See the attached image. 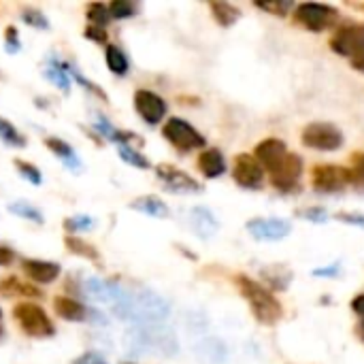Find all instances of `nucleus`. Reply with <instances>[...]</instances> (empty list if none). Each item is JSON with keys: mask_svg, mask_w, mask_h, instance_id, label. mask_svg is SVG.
Returning a JSON list of instances; mask_svg holds the SVG:
<instances>
[{"mask_svg": "<svg viewBox=\"0 0 364 364\" xmlns=\"http://www.w3.org/2000/svg\"><path fill=\"white\" fill-rule=\"evenodd\" d=\"M113 314L134 326H151L162 324L168 314L171 305L164 296L151 292V290H139L132 294H122L119 301L113 305Z\"/></svg>", "mask_w": 364, "mask_h": 364, "instance_id": "obj_1", "label": "nucleus"}, {"mask_svg": "<svg viewBox=\"0 0 364 364\" xmlns=\"http://www.w3.org/2000/svg\"><path fill=\"white\" fill-rule=\"evenodd\" d=\"M124 346L130 354H158L175 356L179 352L177 337L164 324L151 326H132L124 335Z\"/></svg>", "mask_w": 364, "mask_h": 364, "instance_id": "obj_2", "label": "nucleus"}, {"mask_svg": "<svg viewBox=\"0 0 364 364\" xmlns=\"http://www.w3.org/2000/svg\"><path fill=\"white\" fill-rule=\"evenodd\" d=\"M237 286H239L241 296L247 301L254 318L260 324L273 326V324H277L282 320V316H284L282 303L273 296V292L267 286H262V284H258V282H254V279H250L245 275L237 277Z\"/></svg>", "mask_w": 364, "mask_h": 364, "instance_id": "obj_3", "label": "nucleus"}, {"mask_svg": "<svg viewBox=\"0 0 364 364\" xmlns=\"http://www.w3.org/2000/svg\"><path fill=\"white\" fill-rule=\"evenodd\" d=\"M13 320L19 324L21 333L32 339H49L55 335V328L43 307L34 303H17L13 307Z\"/></svg>", "mask_w": 364, "mask_h": 364, "instance_id": "obj_4", "label": "nucleus"}, {"mask_svg": "<svg viewBox=\"0 0 364 364\" xmlns=\"http://www.w3.org/2000/svg\"><path fill=\"white\" fill-rule=\"evenodd\" d=\"M162 136L179 151H192L205 147V136L181 117L166 119V124L162 126Z\"/></svg>", "mask_w": 364, "mask_h": 364, "instance_id": "obj_5", "label": "nucleus"}, {"mask_svg": "<svg viewBox=\"0 0 364 364\" xmlns=\"http://www.w3.org/2000/svg\"><path fill=\"white\" fill-rule=\"evenodd\" d=\"M301 139L305 147L320 149V151H337L343 145V132L335 124H326V122H314L305 126Z\"/></svg>", "mask_w": 364, "mask_h": 364, "instance_id": "obj_6", "label": "nucleus"}, {"mask_svg": "<svg viewBox=\"0 0 364 364\" xmlns=\"http://www.w3.org/2000/svg\"><path fill=\"white\" fill-rule=\"evenodd\" d=\"M350 183H354L350 168H343L337 164H320V166H314V171H311V186H314V190H318L322 194L339 192Z\"/></svg>", "mask_w": 364, "mask_h": 364, "instance_id": "obj_7", "label": "nucleus"}, {"mask_svg": "<svg viewBox=\"0 0 364 364\" xmlns=\"http://www.w3.org/2000/svg\"><path fill=\"white\" fill-rule=\"evenodd\" d=\"M294 17L301 26H305L311 32H322L326 30L331 23H335V19L339 17L337 9L328 6V4H320V2H303L294 9Z\"/></svg>", "mask_w": 364, "mask_h": 364, "instance_id": "obj_8", "label": "nucleus"}, {"mask_svg": "<svg viewBox=\"0 0 364 364\" xmlns=\"http://www.w3.org/2000/svg\"><path fill=\"white\" fill-rule=\"evenodd\" d=\"M301 175H303V160L296 154H286V158L269 173L273 188L279 192H294L301 190Z\"/></svg>", "mask_w": 364, "mask_h": 364, "instance_id": "obj_9", "label": "nucleus"}, {"mask_svg": "<svg viewBox=\"0 0 364 364\" xmlns=\"http://www.w3.org/2000/svg\"><path fill=\"white\" fill-rule=\"evenodd\" d=\"M331 49L350 60L356 58L360 51H364V23L341 26L331 38Z\"/></svg>", "mask_w": 364, "mask_h": 364, "instance_id": "obj_10", "label": "nucleus"}, {"mask_svg": "<svg viewBox=\"0 0 364 364\" xmlns=\"http://www.w3.org/2000/svg\"><path fill=\"white\" fill-rule=\"evenodd\" d=\"M232 179L247 190H258L264 181V168L250 154H239L232 164Z\"/></svg>", "mask_w": 364, "mask_h": 364, "instance_id": "obj_11", "label": "nucleus"}, {"mask_svg": "<svg viewBox=\"0 0 364 364\" xmlns=\"http://www.w3.org/2000/svg\"><path fill=\"white\" fill-rule=\"evenodd\" d=\"M156 175L166 186L168 192H175V194H196V192H200V183L196 179H192L188 173H183L181 168L173 166V164H158Z\"/></svg>", "mask_w": 364, "mask_h": 364, "instance_id": "obj_12", "label": "nucleus"}, {"mask_svg": "<svg viewBox=\"0 0 364 364\" xmlns=\"http://www.w3.org/2000/svg\"><path fill=\"white\" fill-rule=\"evenodd\" d=\"M134 109L141 119L149 126H156L166 115V102L151 90H136L134 92Z\"/></svg>", "mask_w": 364, "mask_h": 364, "instance_id": "obj_13", "label": "nucleus"}, {"mask_svg": "<svg viewBox=\"0 0 364 364\" xmlns=\"http://www.w3.org/2000/svg\"><path fill=\"white\" fill-rule=\"evenodd\" d=\"M247 230L258 241H279L292 232V224L282 218H256L247 222Z\"/></svg>", "mask_w": 364, "mask_h": 364, "instance_id": "obj_14", "label": "nucleus"}, {"mask_svg": "<svg viewBox=\"0 0 364 364\" xmlns=\"http://www.w3.org/2000/svg\"><path fill=\"white\" fill-rule=\"evenodd\" d=\"M286 154H288V147H286V143L282 141V139H275V136H271V139H264L262 143H258L256 145V151H254V158L258 160V164L264 168V171H273L284 158H286Z\"/></svg>", "mask_w": 364, "mask_h": 364, "instance_id": "obj_15", "label": "nucleus"}, {"mask_svg": "<svg viewBox=\"0 0 364 364\" xmlns=\"http://www.w3.org/2000/svg\"><path fill=\"white\" fill-rule=\"evenodd\" d=\"M83 294L94 303L115 305L124 292L111 282H105V279H98V277H87L85 284H83Z\"/></svg>", "mask_w": 364, "mask_h": 364, "instance_id": "obj_16", "label": "nucleus"}, {"mask_svg": "<svg viewBox=\"0 0 364 364\" xmlns=\"http://www.w3.org/2000/svg\"><path fill=\"white\" fill-rule=\"evenodd\" d=\"M21 271L34 284H51L60 275V264L58 262H47V260H23Z\"/></svg>", "mask_w": 364, "mask_h": 364, "instance_id": "obj_17", "label": "nucleus"}, {"mask_svg": "<svg viewBox=\"0 0 364 364\" xmlns=\"http://www.w3.org/2000/svg\"><path fill=\"white\" fill-rule=\"evenodd\" d=\"M188 220H190L192 232L198 235L200 239L213 237V235L218 232V228H220L218 218H215L209 209H205V207H194V209L190 211V218H188Z\"/></svg>", "mask_w": 364, "mask_h": 364, "instance_id": "obj_18", "label": "nucleus"}, {"mask_svg": "<svg viewBox=\"0 0 364 364\" xmlns=\"http://www.w3.org/2000/svg\"><path fill=\"white\" fill-rule=\"evenodd\" d=\"M53 311L58 318H62L66 322H85L87 320V309L70 296H55Z\"/></svg>", "mask_w": 364, "mask_h": 364, "instance_id": "obj_19", "label": "nucleus"}, {"mask_svg": "<svg viewBox=\"0 0 364 364\" xmlns=\"http://www.w3.org/2000/svg\"><path fill=\"white\" fill-rule=\"evenodd\" d=\"M198 171L207 179H218L226 173V160L220 149H205L198 156Z\"/></svg>", "mask_w": 364, "mask_h": 364, "instance_id": "obj_20", "label": "nucleus"}, {"mask_svg": "<svg viewBox=\"0 0 364 364\" xmlns=\"http://www.w3.org/2000/svg\"><path fill=\"white\" fill-rule=\"evenodd\" d=\"M45 145L51 149V154H55L70 171H79L81 168V162H79V158H77V154H75V149L66 143V141H62V139H58V136H45Z\"/></svg>", "mask_w": 364, "mask_h": 364, "instance_id": "obj_21", "label": "nucleus"}, {"mask_svg": "<svg viewBox=\"0 0 364 364\" xmlns=\"http://www.w3.org/2000/svg\"><path fill=\"white\" fill-rule=\"evenodd\" d=\"M0 294L4 299H15V296H32V299H41L43 292L36 290L32 284H23L17 277H6L0 282Z\"/></svg>", "mask_w": 364, "mask_h": 364, "instance_id": "obj_22", "label": "nucleus"}, {"mask_svg": "<svg viewBox=\"0 0 364 364\" xmlns=\"http://www.w3.org/2000/svg\"><path fill=\"white\" fill-rule=\"evenodd\" d=\"M196 354L209 364H222L226 360V350L220 339H203L196 348Z\"/></svg>", "mask_w": 364, "mask_h": 364, "instance_id": "obj_23", "label": "nucleus"}, {"mask_svg": "<svg viewBox=\"0 0 364 364\" xmlns=\"http://www.w3.org/2000/svg\"><path fill=\"white\" fill-rule=\"evenodd\" d=\"M45 77L51 83H55L62 92L70 90V79H68V73H66V62L58 60L55 55H49V66L45 68Z\"/></svg>", "mask_w": 364, "mask_h": 364, "instance_id": "obj_24", "label": "nucleus"}, {"mask_svg": "<svg viewBox=\"0 0 364 364\" xmlns=\"http://www.w3.org/2000/svg\"><path fill=\"white\" fill-rule=\"evenodd\" d=\"M130 207L145 215H151V218H168V207L158 196H141Z\"/></svg>", "mask_w": 364, "mask_h": 364, "instance_id": "obj_25", "label": "nucleus"}, {"mask_svg": "<svg viewBox=\"0 0 364 364\" xmlns=\"http://www.w3.org/2000/svg\"><path fill=\"white\" fill-rule=\"evenodd\" d=\"M105 62H107V68L113 75H119V77H124L128 73V68H130V62H128L126 53L117 45H107V49H105Z\"/></svg>", "mask_w": 364, "mask_h": 364, "instance_id": "obj_26", "label": "nucleus"}, {"mask_svg": "<svg viewBox=\"0 0 364 364\" xmlns=\"http://www.w3.org/2000/svg\"><path fill=\"white\" fill-rule=\"evenodd\" d=\"M211 13H213L215 21L224 28H230L241 17V11L230 2H211Z\"/></svg>", "mask_w": 364, "mask_h": 364, "instance_id": "obj_27", "label": "nucleus"}, {"mask_svg": "<svg viewBox=\"0 0 364 364\" xmlns=\"http://www.w3.org/2000/svg\"><path fill=\"white\" fill-rule=\"evenodd\" d=\"M262 275L267 279V286L271 290H288L290 282H292V273L286 271L284 267H269V269H262Z\"/></svg>", "mask_w": 364, "mask_h": 364, "instance_id": "obj_28", "label": "nucleus"}, {"mask_svg": "<svg viewBox=\"0 0 364 364\" xmlns=\"http://www.w3.org/2000/svg\"><path fill=\"white\" fill-rule=\"evenodd\" d=\"M64 245L68 252H73L75 256H81V258H87L92 262H98V250L90 243H85L83 239H77V237H66L64 239Z\"/></svg>", "mask_w": 364, "mask_h": 364, "instance_id": "obj_29", "label": "nucleus"}, {"mask_svg": "<svg viewBox=\"0 0 364 364\" xmlns=\"http://www.w3.org/2000/svg\"><path fill=\"white\" fill-rule=\"evenodd\" d=\"M117 154H119V158L126 162V164H130V166H136V168H149V160L141 154V151H136V149H132L130 145H117Z\"/></svg>", "mask_w": 364, "mask_h": 364, "instance_id": "obj_30", "label": "nucleus"}, {"mask_svg": "<svg viewBox=\"0 0 364 364\" xmlns=\"http://www.w3.org/2000/svg\"><path fill=\"white\" fill-rule=\"evenodd\" d=\"M85 15H87V19L92 21V26H98V28H105V26L111 21L109 6H105L102 2H92V4H87Z\"/></svg>", "mask_w": 364, "mask_h": 364, "instance_id": "obj_31", "label": "nucleus"}, {"mask_svg": "<svg viewBox=\"0 0 364 364\" xmlns=\"http://www.w3.org/2000/svg\"><path fill=\"white\" fill-rule=\"evenodd\" d=\"M9 211L17 218H23V220H30L34 224H43V213L34 207V205H28V203H11L9 205Z\"/></svg>", "mask_w": 364, "mask_h": 364, "instance_id": "obj_32", "label": "nucleus"}, {"mask_svg": "<svg viewBox=\"0 0 364 364\" xmlns=\"http://www.w3.org/2000/svg\"><path fill=\"white\" fill-rule=\"evenodd\" d=\"M0 139L6 143V145H11V147H23L26 145V139L17 132V128L9 122V119H4V117H0Z\"/></svg>", "mask_w": 364, "mask_h": 364, "instance_id": "obj_33", "label": "nucleus"}, {"mask_svg": "<svg viewBox=\"0 0 364 364\" xmlns=\"http://www.w3.org/2000/svg\"><path fill=\"white\" fill-rule=\"evenodd\" d=\"M134 11H136V6H134L130 0H113V2L109 4V15H111V19H128V17L134 15Z\"/></svg>", "mask_w": 364, "mask_h": 364, "instance_id": "obj_34", "label": "nucleus"}, {"mask_svg": "<svg viewBox=\"0 0 364 364\" xmlns=\"http://www.w3.org/2000/svg\"><path fill=\"white\" fill-rule=\"evenodd\" d=\"M15 168H17V173H19L23 179H28L30 183H34V186H41V183H43L41 171H38L34 164H30V162H26V160H15Z\"/></svg>", "mask_w": 364, "mask_h": 364, "instance_id": "obj_35", "label": "nucleus"}, {"mask_svg": "<svg viewBox=\"0 0 364 364\" xmlns=\"http://www.w3.org/2000/svg\"><path fill=\"white\" fill-rule=\"evenodd\" d=\"M21 19H23L28 26H34V28H38V30H47V28H49L47 17H45L41 11H36V9H26V11L21 13Z\"/></svg>", "mask_w": 364, "mask_h": 364, "instance_id": "obj_36", "label": "nucleus"}, {"mask_svg": "<svg viewBox=\"0 0 364 364\" xmlns=\"http://www.w3.org/2000/svg\"><path fill=\"white\" fill-rule=\"evenodd\" d=\"M64 228L66 230H90V228H94V220L92 218H85V215L70 218V220L64 222Z\"/></svg>", "mask_w": 364, "mask_h": 364, "instance_id": "obj_37", "label": "nucleus"}, {"mask_svg": "<svg viewBox=\"0 0 364 364\" xmlns=\"http://www.w3.org/2000/svg\"><path fill=\"white\" fill-rule=\"evenodd\" d=\"M352 179H354V183H358V186H364V151H358L356 156H354V164H352Z\"/></svg>", "mask_w": 364, "mask_h": 364, "instance_id": "obj_38", "label": "nucleus"}, {"mask_svg": "<svg viewBox=\"0 0 364 364\" xmlns=\"http://www.w3.org/2000/svg\"><path fill=\"white\" fill-rule=\"evenodd\" d=\"M4 32H6V34H4V45H6L9 53H15V51H19L21 43H19V38H17V30H15L13 26H9Z\"/></svg>", "mask_w": 364, "mask_h": 364, "instance_id": "obj_39", "label": "nucleus"}, {"mask_svg": "<svg viewBox=\"0 0 364 364\" xmlns=\"http://www.w3.org/2000/svg\"><path fill=\"white\" fill-rule=\"evenodd\" d=\"M256 6H258V9H264V11H273V13H277V15H284L286 11L292 9L290 2H256Z\"/></svg>", "mask_w": 364, "mask_h": 364, "instance_id": "obj_40", "label": "nucleus"}, {"mask_svg": "<svg viewBox=\"0 0 364 364\" xmlns=\"http://www.w3.org/2000/svg\"><path fill=\"white\" fill-rule=\"evenodd\" d=\"M83 36H85V38H90V41H94V43H105V41H107V32H105V28H98V26H92V23L85 28Z\"/></svg>", "mask_w": 364, "mask_h": 364, "instance_id": "obj_41", "label": "nucleus"}, {"mask_svg": "<svg viewBox=\"0 0 364 364\" xmlns=\"http://www.w3.org/2000/svg\"><path fill=\"white\" fill-rule=\"evenodd\" d=\"M301 215H303L305 220H309V222H318V224H324V222L328 220V213H326L324 209H316V207H311V209L303 211Z\"/></svg>", "mask_w": 364, "mask_h": 364, "instance_id": "obj_42", "label": "nucleus"}, {"mask_svg": "<svg viewBox=\"0 0 364 364\" xmlns=\"http://www.w3.org/2000/svg\"><path fill=\"white\" fill-rule=\"evenodd\" d=\"M337 220H341V222H346V224H354V226H364V215L360 213H337L335 215Z\"/></svg>", "mask_w": 364, "mask_h": 364, "instance_id": "obj_43", "label": "nucleus"}, {"mask_svg": "<svg viewBox=\"0 0 364 364\" xmlns=\"http://www.w3.org/2000/svg\"><path fill=\"white\" fill-rule=\"evenodd\" d=\"M73 364H107L98 354H83V356H79V358H75Z\"/></svg>", "mask_w": 364, "mask_h": 364, "instance_id": "obj_44", "label": "nucleus"}, {"mask_svg": "<svg viewBox=\"0 0 364 364\" xmlns=\"http://www.w3.org/2000/svg\"><path fill=\"white\" fill-rule=\"evenodd\" d=\"M11 262H13V252L9 247H2L0 245V267H6Z\"/></svg>", "mask_w": 364, "mask_h": 364, "instance_id": "obj_45", "label": "nucleus"}, {"mask_svg": "<svg viewBox=\"0 0 364 364\" xmlns=\"http://www.w3.org/2000/svg\"><path fill=\"white\" fill-rule=\"evenodd\" d=\"M352 309H354V314H358V316H363L364 318V294H358V296L352 301Z\"/></svg>", "mask_w": 364, "mask_h": 364, "instance_id": "obj_46", "label": "nucleus"}, {"mask_svg": "<svg viewBox=\"0 0 364 364\" xmlns=\"http://www.w3.org/2000/svg\"><path fill=\"white\" fill-rule=\"evenodd\" d=\"M352 66L356 68V70H360V73H364V51H360L356 58H352Z\"/></svg>", "mask_w": 364, "mask_h": 364, "instance_id": "obj_47", "label": "nucleus"}, {"mask_svg": "<svg viewBox=\"0 0 364 364\" xmlns=\"http://www.w3.org/2000/svg\"><path fill=\"white\" fill-rule=\"evenodd\" d=\"M0 337H2V326H0Z\"/></svg>", "mask_w": 364, "mask_h": 364, "instance_id": "obj_48", "label": "nucleus"}, {"mask_svg": "<svg viewBox=\"0 0 364 364\" xmlns=\"http://www.w3.org/2000/svg\"><path fill=\"white\" fill-rule=\"evenodd\" d=\"M122 364H134V363H122Z\"/></svg>", "mask_w": 364, "mask_h": 364, "instance_id": "obj_49", "label": "nucleus"}, {"mask_svg": "<svg viewBox=\"0 0 364 364\" xmlns=\"http://www.w3.org/2000/svg\"><path fill=\"white\" fill-rule=\"evenodd\" d=\"M363 333H364V322H363Z\"/></svg>", "mask_w": 364, "mask_h": 364, "instance_id": "obj_50", "label": "nucleus"}, {"mask_svg": "<svg viewBox=\"0 0 364 364\" xmlns=\"http://www.w3.org/2000/svg\"><path fill=\"white\" fill-rule=\"evenodd\" d=\"M0 318H2V311H0Z\"/></svg>", "mask_w": 364, "mask_h": 364, "instance_id": "obj_51", "label": "nucleus"}]
</instances>
